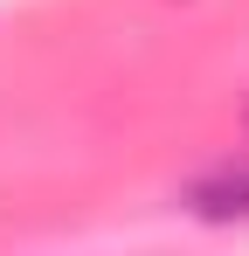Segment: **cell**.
I'll use <instances>...</instances> for the list:
<instances>
[{
	"instance_id": "1",
	"label": "cell",
	"mask_w": 249,
	"mask_h": 256,
	"mask_svg": "<svg viewBox=\"0 0 249 256\" xmlns=\"http://www.w3.org/2000/svg\"><path fill=\"white\" fill-rule=\"evenodd\" d=\"M187 208L194 214H249V173H236V180H201V187H187Z\"/></svg>"
}]
</instances>
